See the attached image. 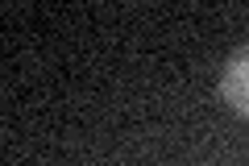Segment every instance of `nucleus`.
<instances>
[{"label":"nucleus","mask_w":249,"mask_h":166,"mask_svg":"<svg viewBox=\"0 0 249 166\" xmlns=\"http://www.w3.org/2000/svg\"><path fill=\"white\" fill-rule=\"evenodd\" d=\"M220 96L237 116H249V50H237L220 71Z\"/></svg>","instance_id":"obj_1"}]
</instances>
